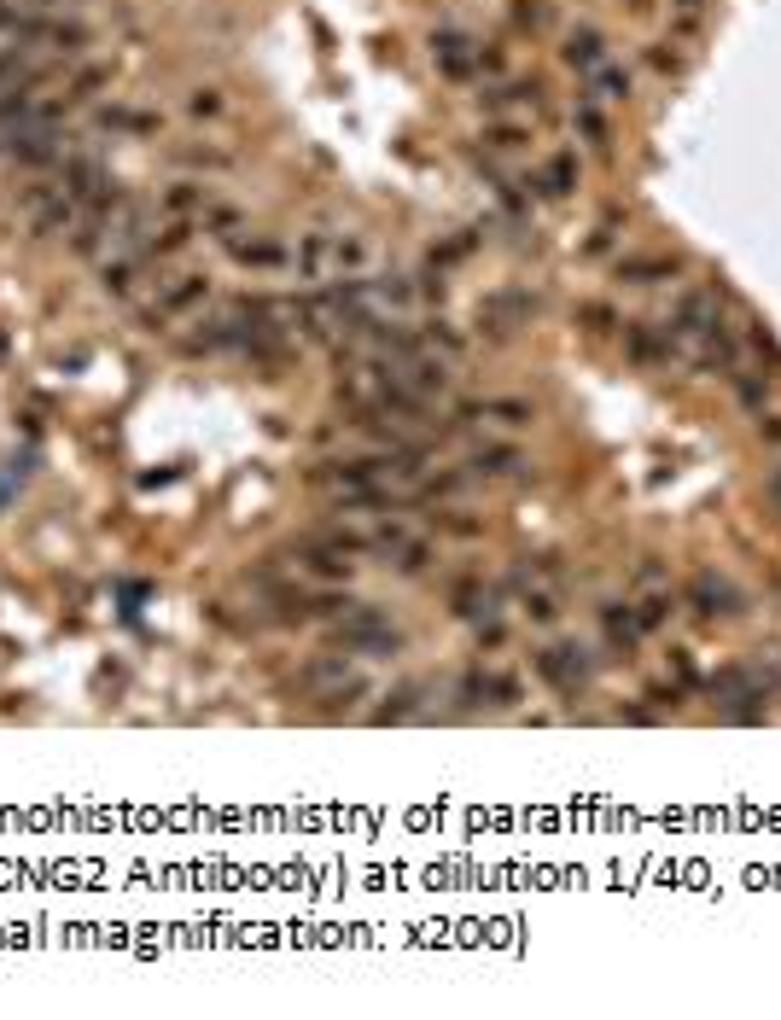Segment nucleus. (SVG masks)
Instances as JSON below:
<instances>
[{
	"instance_id": "nucleus-23",
	"label": "nucleus",
	"mask_w": 781,
	"mask_h": 1020,
	"mask_svg": "<svg viewBox=\"0 0 781 1020\" xmlns=\"http://www.w3.org/2000/svg\"><path fill=\"white\" fill-rule=\"evenodd\" d=\"M647 65L659 70V76H677V70H682V47H677V41H659V47H647Z\"/></svg>"
},
{
	"instance_id": "nucleus-12",
	"label": "nucleus",
	"mask_w": 781,
	"mask_h": 1020,
	"mask_svg": "<svg viewBox=\"0 0 781 1020\" xmlns=\"http://www.w3.org/2000/svg\"><path fill=\"white\" fill-rule=\"evenodd\" d=\"M304 688H315V694H333V688H344L350 682V659L344 653H327V659H315V665H304Z\"/></svg>"
},
{
	"instance_id": "nucleus-4",
	"label": "nucleus",
	"mask_w": 781,
	"mask_h": 1020,
	"mask_svg": "<svg viewBox=\"0 0 781 1020\" xmlns=\"http://www.w3.org/2000/svg\"><path fill=\"white\" fill-rule=\"evenodd\" d=\"M292 269L304 280H339V234H304L292 251Z\"/></svg>"
},
{
	"instance_id": "nucleus-14",
	"label": "nucleus",
	"mask_w": 781,
	"mask_h": 1020,
	"mask_svg": "<svg viewBox=\"0 0 781 1020\" xmlns=\"http://www.w3.org/2000/svg\"><path fill=\"white\" fill-rule=\"evenodd\" d=\"M438 65L449 70V76H473V70H478V47H473V41H461V35H443V41H438Z\"/></svg>"
},
{
	"instance_id": "nucleus-18",
	"label": "nucleus",
	"mask_w": 781,
	"mask_h": 1020,
	"mask_svg": "<svg viewBox=\"0 0 781 1020\" xmlns=\"http://www.w3.org/2000/svg\"><path fill=\"white\" fill-rule=\"evenodd\" d=\"M420 712V682H408V688H397V694H391V700H385V706H379V723H391V717H414Z\"/></svg>"
},
{
	"instance_id": "nucleus-24",
	"label": "nucleus",
	"mask_w": 781,
	"mask_h": 1020,
	"mask_svg": "<svg viewBox=\"0 0 781 1020\" xmlns=\"http://www.w3.org/2000/svg\"><path fill=\"white\" fill-rule=\"evenodd\" d=\"M665 618H671V595H647L642 607H636V624H642V630H659Z\"/></svg>"
},
{
	"instance_id": "nucleus-30",
	"label": "nucleus",
	"mask_w": 781,
	"mask_h": 1020,
	"mask_svg": "<svg viewBox=\"0 0 781 1020\" xmlns=\"http://www.w3.org/2000/svg\"><path fill=\"white\" fill-rule=\"evenodd\" d=\"M513 18H519L525 30H537V24L548 18V6H543V0H519V6H513Z\"/></svg>"
},
{
	"instance_id": "nucleus-35",
	"label": "nucleus",
	"mask_w": 781,
	"mask_h": 1020,
	"mask_svg": "<svg viewBox=\"0 0 781 1020\" xmlns=\"http://www.w3.org/2000/svg\"><path fill=\"white\" fill-rule=\"evenodd\" d=\"M630 18H653V0H630Z\"/></svg>"
},
{
	"instance_id": "nucleus-32",
	"label": "nucleus",
	"mask_w": 781,
	"mask_h": 1020,
	"mask_svg": "<svg viewBox=\"0 0 781 1020\" xmlns=\"http://www.w3.org/2000/svg\"><path fill=\"white\" fill-rule=\"evenodd\" d=\"M758 438H764V443H781V414H758Z\"/></svg>"
},
{
	"instance_id": "nucleus-2",
	"label": "nucleus",
	"mask_w": 781,
	"mask_h": 1020,
	"mask_svg": "<svg viewBox=\"0 0 781 1020\" xmlns=\"http://www.w3.org/2000/svg\"><path fill=\"white\" fill-rule=\"evenodd\" d=\"M537 677L543 682H554L566 700L572 694H583V682H589V653H583L578 642H554V647H543L537 653Z\"/></svg>"
},
{
	"instance_id": "nucleus-8",
	"label": "nucleus",
	"mask_w": 781,
	"mask_h": 1020,
	"mask_svg": "<svg viewBox=\"0 0 781 1020\" xmlns=\"http://www.w3.org/2000/svg\"><path fill=\"white\" fill-rule=\"evenodd\" d=\"M583 100H630V70L624 65H595L583 76Z\"/></svg>"
},
{
	"instance_id": "nucleus-9",
	"label": "nucleus",
	"mask_w": 781,
	"mask_h": 1020,
	"mask_svg": "<svg viewBox=\"0 0 781 1020\" xmlns=\"http://www.w3.org/2000/svg\"><path fill=\"white\" fill-rule=\"evenodd\" d=\"M473 467H478L484 478H513V473H525L531 461H525V455H519L513 443H484V449L473 455Z\"/></svg>"
},
{
	"instance_id": "nucleus-33",
	"label": "nucleus",
	"mask_w": 781,
	"mask_h": 1020,
	"mask_svg": "<svg viewBox=\"0 0 781 1020\" xmlns=\"http://www.w3.org/2000/svg\"><path fill=\"white\" fill-rule=\"evenodd\" d=\"M764 496H770V508L781 513V467H776V473H770V478H764Z\"/></svg>"
},
{
	"instance_id": "nucleus-26",
	"label": "nucleus",
	"mask_w": 781,
	"mask_h": 1020,
	"mask_svg": "<svg viewBox=\"0 0 781 1020\" xmlns=\"http://www.w3.org/2000/svg\"><path fill=\"white\" fill-rule=\"evenodd\" d=\"M391 560H397V572H426V566H432V548H426V543H403Z\"/></svg>"
},
{
	"instance_id": "nucleus-31",
	"label": "nucleus",
	"mask_w": 781,
	"mask_h": 1020,
	"mask_svg": "<svg viewBox=\"0 0 781 1020\" xmlns=\"http://www.w3.org/2000/svg\"><path fill=\"white\" fill-rule=\"evenodd\" d=\"M216 111H222V100H216L210 88H199V94H193V117H216Z\"/></svg>"
},
{
	"instance_id": "nucleus-34",
	"label": "nucleus",
	"mask_w": 781,
	"mask_h": 1020,
	"mask_svg": "<svg viewBox=\"0 0 781 1020\" xmlns=\"http://www.w3.org/2000/svg\"><path fill=\"white\" fill-rule=\"evenodd\" d=\"M671 665H677V677H682V682H694V665H688V653H682V647L671 653Z\"/></svg>"
},
{
	"instance_id": "nucleus-10",
	"label": "nucleus",
	"mask_w": 781,
	"mask_h": 1020,
	"mask_svg": "<svg viewBox=\"0 0 781 1020\" xmlns=\"http://www.w3.org/2000/svg\"><path fill=\"white\" fill-rule=\"evenodd\" d=\"M228 251H234L245 269H280V263H292V251L274 245V239H228Z\"/></svg>"
},
{
	"instance_id": "nucleus-27",
	"label": "nucleus",
	"mask_w": 781,
	"mask_h": 1020,
	"mask_svg": "<svg viewBox=\"0 0 781 1020\" xmlns=\"http://www.w3.org/2000/svg\"><path fill=\"white\" fill-rule=\"evenodd\" d=\"M525 612H531L537 624H554V618H560V607H554V595H548V589H525Z\"/></svg>"
},
{
	"instance_id": "nucleus-15",
	"label": "nucleus",
	"mask_w": 781,
	"mask_h": 1020,
	"mask_svg": "<svg viewBox=\"0 0 781 1020\" xmlns=\"http://www.w3.org/2000/svg\"><path fill=\"white\" fill-rule=\"evenodd\" d=\"M467 420H502V426H531L537 414H531V403H473V408H461Z\"/></svg>"
},
{
	"instance_id": "nucleus-25",
	"label": "nucleus",
	"mask_w": 781,
	"mask_h": 1020,
	"mask_svg": "<svg viewBox=\"0 0 781 1020\" xmlns=\"http://www.w3.org/2000/svg\"><path fill=\"white\" fill-rule=\"evenodd\" d=\"M484 146H490V152H519V146H525V129H519V123H496V129L484 135Z\"/></svg>"
},
{
	"instance_id": "nucleus-3",
	"label": "nucleus",
	"mask_w": 781,
	"mask_h": 1020,
	"mask_svg": "<svg viewBox=\"0 0 781 1020\" xmlns=\"http://www.w3.org/2000/svg\"><path fill=\"white\" fill-rule=\"evenodd\" d=\"M688 607L700 612V618H729V612H741V589L723 578V572H694V583H688Z\"/></svg>"
},
{
	"instance_id": "nucleus-29",
	"label": "nucleus",
	"mask_w": 781,
	"mask_h": 1020,
	"mask_svg": "<svg viewBox=\"0 0 781 1020\" xmlns=\"http://www.w3.org/2000/svg\"><path fill=\"white\" fill-rule=\"evenodd\" d=\"M636 583H642V589H659V583H665V560H659V554H647L642 566H636Z\"/></svg>"
},
{
	"instance_id": "nucleus-20",
	"label": "nucleus",
	"mask_w": 781,
	"mask_h": 1020,
	"mask_svg": "<svg viewBox=\"0 0 781 1020\" xmlns=\"http://www.w3.org/2000/svg\"><path fill=\"white\" fill-rule=\"evenodd\" d=\"M671 24H677V35H694L706 24V0H671Z\"/></svg>"
},
{
	"instance_id": "nucleus-11",
	"label": "nucleus",
	"mask_w": 781,
	"mask_h": 1020,
	"mask_svg": "<svg viewBox=\"0 0 781 1020\" xmlns=\"http://www.w3.org/2000/svg\"><path fill=\"white\" fill-rule=\"evenodd\" d=\"M601 624H607V642L618 647V653H636V642H642V624H636V607H601Z\"/></svg>"
},
{
	"instance_id": "nucleus-1",
	"label": "nucleus",
	"mask_w": 781,
	"mask_h": 1020,
	"mask_svg": "<svg viewBox=\"0 0 781 1020\" xmlns=\"http://www.w3.org/2000/svg\"><path fill=\"white\" fill-rule=\"evenodd\" d=\"M333 636H339L350 653H374V659H391V653L403 647V636L391 630V618L379 607H350L339 624H333Z\"/></svg>"
},
{
	"instance_id": "nucleus-6",
	"label": "nucleus",
	"mask_w": 781,
	"mask_h": 1020,
	"mask_svg": "<svg viewBox=\"0 0 781 1020\" xmlns=\"http://www.w3.org/2000/svg\"><path fill=\"white\" fill-rule=\"evenodd\" d=\"M560 53H566V65L578 70V76H589L595 65H607V59H612V53H607V35H601V30H572Z\"/></svg>"
},
{
	"instance_id": "nucleus-19",
	"label": "nucleus",
	"mask_w": 781,
	"mask_h": 1020,
	"mask_svg": "<svg viewBox=\"0 0 781 1020\" xmlns=\"http://www.w3.org/2000/svg\"><path fill=\"white\" fill-rule=\"evenodd\" d=\"M578 135L589 146H607V117L595 111V100H578Z\"/></svg>"
},
{
	"instance_id": "nucleus-28",
	"label": "nucleus",
	"mask_w": 781,
	"mask_h": 1020,
	"mask_svg": "<svg viewBox=\"0 0 781 1020\" xmlns=\"http://www.w3.org/2000/svg\"><path fill=\"white\" fill-rule=\"evenodd\" d=\"M583 327H589V333H612V327H618V315H612L607 304H583V315H578Z\"/></svg>"
},
{
	"instance_id": "nucleus-22",
	"label": "nucleus",
	"mask_w": 781,
	"mask_h": 1020,
	"mask_svg": "<svg viewBox=\"0 0 781 1020\" xmlns=\"http://www.w3.org/2000/svg\"><path fill=\"white\" fill-rule=\"evenodd\" d=\"M735 391H741V403L752 408V414H764V403H770V385L758 374H735Z\"/></svg>"
},
{
	"instance_id": "nucleus-7",
	"label": "nucleus",
	"mask_w": 781,
	"mask_h": 1020,
	"mask_svg": "<svg viewBox=\"0 0 781 1020\" xmlns=\"http://www.w3.org/2000/svg\"><path fill=\"white\" fill-rule=\"evenodd\" d=\"M537 105H543V82H502V88L484 94V111H490V117H502V111H537Z\"/></svg>"
},
{
	"instance_id": "nucleus-16",
	"label": "nucleus",
	"mask_w": 781,
	"mask_h": 1020,
	"mask_svg": "<svg viewBox=\"0 0 781 1020\" xmlns=\"http://www.w3.org/2000/svg\"><path fill=\"white\" fill-rule=\"evenodd\" d=\"M204 298V280L199 274H187V280H175L170 292H164V304H158V315H175V309H193Z\"/></svg>"
},
{
	"instance_id": "nucleus-5",
	"label": "nucleus",
	"mask_w": 781,
	"mask_h": 1020,
	"mask_svg": "<svg viewBox=\"0 0 781 1020\" xmlns=\"http://www.w3.org/2000/svg\"><path fill=\"white\" fill-rule=\"evenodd\" d=\"M624 350H630V362H671V356H677V339H671L665 327L630 321V327H624Z\"/></svg>"
},
{
	"instance_id": "nucleus-21",
	"label": "nucleus",
	"mask_w": 781,
	"mask_h": 1020,
	"mask_svg": "<svg viewBox=\"0 0 781 1020\" xmlns=\"http://www.w3.org/2000/svg\"><path fill=\"white\" fill-rule=\"evenodd\" d=\"M175 210V216H193V210H204V187H193V181H181V187H170V199H164Z\"/></svg>"
},
{
	"instance_id": "nucleus-17",
	"label": "nucleus",
	"mask_w": 781,
	"mask_h": 1020,
	"mask_svg": "<svg viewBox=\"0 0 781 1020\" xmlns=\"http://www.w3.org/2000/svg\"><path fill=\"white\" fill-rule=\"evenodd\" d=\"M537 187H543V193H554V199H560V193H572V187H578V158H554Z\"/></svg>"
},
{
	"instance_id": "nucleus-13",
	"label": "nucleus",
	"mask_w": 781,
	"mask_h": 1020,
	"mask_svg": "<svg viewBox=\"0 0 781 1020\" xmlns=\"http://www.w3.org/2000/svg\"><path fill=\"white\" fill-rule=\"evenodd\" d=\"M624 280H636V286H659V280H677L682 263L677 257H630V263H618Z\"/></svg>"
}]
</instances>
